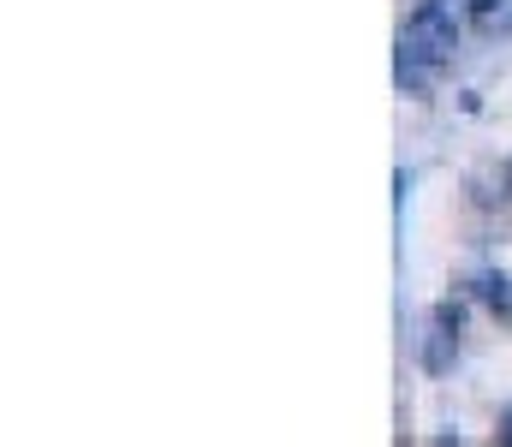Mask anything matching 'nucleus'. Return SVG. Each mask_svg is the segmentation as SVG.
<instances>
[{"mask_svg": "<svg viewBox=\"0 0 512 447\" xmlns=\"http://www.w3.org/2000/svg\"><path fill=\"white\" fill-rule=\"evenodd\" d=\"M501 442H512V412L501 418Z\"/></svg>", "mask_w": 512, "mask_h": 447, "instance_id": "5", "label": "nucleus"}, {"mask_svg": "<svg viewBox=\"0 0 512 447\" xmlns=\"http://www.w3.org/2000/svg\"><path fill=\"white\" fill-rule=\"evenodd\" d=\"M465 18L477 36H512V0H465Z\"/></svg>", "mask_w": 512, "mask_h": 447, "instance_id": "3", "label": "nucleus"}, {"mask_svg": "<svg viewBox=\"0 0 512 447\" xmlns=\"http://www.w3.org/2000/svg\"><path fill=\"white\" fill-rule=\"evenodd\" d=\"M459 54V6L453 0H417V12L405 18L399 30V48H393V78L399 90H429Z\"/></svg>", "mask_w": 512, "mask_h": 447, "instance_id": "1", "label": "nucleus"}, {"mask_svg": "<svg viewBox=\"0 0 512 447\" xmlns=\"http://www.w3.org/2000/svg\"><path fill=\"white\" fill-rule=\"evenodd\" d=\"M453 340H459V304H441V310H435V328H429L423 364H429V370H447V364H453Z\"/></svg>", "mask_w": 512, "mask_h": 447, "instance_id": "2", "label": "nucleus"}, {"mask_svg": "<svg viewBox=\"0 0 512 447\" xmlns=\"http://www.w3.org/2000/svg\"><path fill=\"white\" fill-rule=\"evenodd\" d=\"M477 298L489 310H512V281L507 275H477Z\"/></svg>", "mask_w": 512, "mask_h": 447, "instance_id": "4", "label": "nucleus"}]
</instances>
